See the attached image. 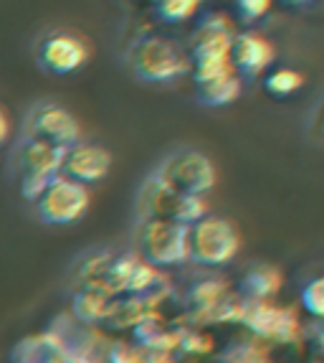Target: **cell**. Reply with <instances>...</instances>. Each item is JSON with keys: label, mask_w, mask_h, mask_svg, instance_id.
Instances as JSON below:
<instances>
[{"label": "cell", "mask_w": 324, "mask_h": 363, "mask_svg": "<svg viewBox=\"0 0 324 363\" xmlns=\"http://www.w3.org/2000/svg\"><path fill=\"white\" fill-rule=\"evenodd\" d=\"M127 69L144 84H170L190 72V59L175 41L157 33L134 38L127 49Z\"/></svg>", "instance_id": "6da1fadb"}, {"label": "cell", "mask_w": 324, "mask_h": 363, "mask_svg": "<svg viewBox=\"0 0 324 363\" xmlns=\"http://www.w3.org/2000/svg\"><path fill=\"white\" fill-rule=\"evenodd\" d=\"M152 176L173 194L195 196V199H203L205 194H210L218 181L213 160L195 147H178V150L168 152Z\"/></svg>", "instance_id": "7a4b0ae2"}, {"label": "cell", "mask_w": 324, "mask_h": 363, "mask_svg": "<svg viewBox=\"0 0 324 363\" xmlns=\"http://www.w3.org/2000/svg\"><path fill=\"white\" fill-rule=\"evenodd\" d=\"M64 150L43 145L36 140L18 138L11 152V173L18 183V191L28 203L38 199L43 188L59 176Z\"/></svg>", "instance_id": "3957f363"}, {"label": "cell", "mask_w": 324, "mask_h": 363, "mask_svg": "<svg viewBox=\"0 0 324 363\" xmlns=\"http://www.w3.org/2000/svg\"><path fill=\"white\" fill-rule=\"evenodd\" d=\"M241 252V231L226 216L208 213L190 226L187 259L200 267H226Z\"/></svg>", "instance_id": "277c9868"}, {"label": "cell", "mask_w": 324, "mask_h": 363, "mask_svg": "<svg viewBox=\"0 0 324 363\" xmlns=\"http://www.w3.org/2000/svg\"><path fill=\"white\" fill-rule=\"evenodd\" d=\"M187 239H190V226L165 221V218H147V221H139L134 255L155 269L178 267L187 262Z\"/></svg>", "instance_id": "5b68a950"}, {"label": "cell", "mask_w": 324, "mask_h": 363, "mask_svg": "<svg viewBox=\"0 0 324 363\" xmlns=\"http://www.w3.org/2000/svg\"><path fill=\"white\" fill-rule=\"evenodd\" d=\"M33 59L43 74L69 77L91 59V43L71 28H48L36 38Z\"/></svg>", "instance_id": "8992f818"}, {"label": "cell", "mask_w": 324, "mask_h": 363, "mask_svg": "<svg viewBox=\"0 0 324 363\" xmlns=\"http://www.w3.org/2000/svg\"><path fill=\"white\" fill-rule=\"evenodd\" d=\"M36 218L46 226H71L86 216L91 206V194L86 186L56 176L30 203Z\"/></svg>", "instance_id": "52a82bcc"}, {"label": "cell", "mask_w": 324, "mask_h": 363, "mask_svg": "<svg viewBox=\"0 0 324 363\" xmlns=\"http://www.w3.org/2000/svg\"><path fill=\"white\" fill-rule=\"evenodd\" d=\"M21 138L36 140V143L59 147V150H69L81 140V128L64 104L43 99L25 112Z\"/></svg>", "instance_id": "ba28073f"}, {"label": "cell", "mask_w": 324, "mask_h": 363, "mask_svg": "<svg viewBox=\"0 0 324 363\" xmlns=\"http://www.w3.org/2000/svg\"><path fill=\"white\" fill-rule=\"evenodd\" d=\"M109 170H112V152L104 145L79 140L76 145L64 150L59 176L89 188L91 183L104 181L109 176Z\"/></svg>", "instance_id": "9c48e42d"}, {"label": "cell", "mask_w": 324, "mask_h": 363, "mask_svg": "<svg viewBox=\"0 0 324 363\" xmlns=\"http://www.w3.org/2000/svg\"><path fill=\"white\" fill-rule=\"evenodd\" d=\"M277 59V51L269 38H264L256 30H241L231 43V67L238 74L241 82H256L264 77L269 67Z\"/></svg>", "instance_id": "30bf717a"}, {"label": "cell", "mask_w": 324, "mask_h": 363, "mask_svg": "<svg viewBox=\"0 0 324 363\" xmlns=\"http://www.w3.org/2000/svg\"><path fill=\"white\" fill-rule=\"evenodd\" d=\"M241 315H243V323L258 335L291 340L299 333V318L294 310H279L266 303H243Z\"/></svg>", "instance_id": "8fae6325"}, {"label": "cell", "mask_w": 324, "mask_h": 363, "mask_svg": "<svg viewBox=\"0 0 324 363\" xmlns=\"http://www.w3.org/2000/svg\"><path fill=\"white\" fill-rule=\"evenodd\" d=\"M241 297L243 303H266L269 297H274L282 290V272L274 264H258L248 267L246 274L241 277Z\"/></svg>", "instance_id": "7c38bea8"}, {"label": "cell", "mask_w": 324, "mask_h": 363, "mask_svg": "<svg viewBox=\"0 0 324 363\" xmlns=\"http://www.w3.org/2000/svg\"><path fill=\"white\" fill-rule=\"evenodd\" d=\"M11 363H66V353L54 333L30 335L16 345Z\"/></svg>", "instance_id": "4fadbf2b"}, {"label": "cell", "mask_w": 324, "mask_h": 363, "mask_svg": "<svg viewBox=\"0 0 324 363\" xmlns=\"http://www.w3.org/2000/svg\"><path fill=\"white\" fill-rule=\"evenodd\" d=\"M241 89H243V82L238 79V74L231 72L221 79L205 82V84H195V102L208 109L228 107L241 97Z\"/></svg>", "instance_id": "5bb4252c"}, {"label": "cell", "mask_w": 324, "mask_h": 363, "mask_svg": "<svg viewBox=\"0 0 324 363\" xmlns=\"http://www.w3.org/2000/svg\"><path fill=\"white\" fill-rule=\"evenodd\" d=\"M112 295L96 290V287H79V292L71 300V318L81 325H91L107 318Z\"/></svg>", "instance_id": "9a60e30c"}, {"label": "cell", "mask_w": 324, "mask_h": 363, "mask_svg": "<svg viewBox=\"0 0 324 363\" xmlns=\"http://www.w3.org/2000/svg\"><path fill=\"white\" fill-rule=\"evenodd\" d=\"M306 84V79L301 72L296 69H289V67H282V69H274L264 77V89L269 97L274 99H289L299 94V89Z\"/></svg>", "instance_id": "2e32d148"}, {"label": "cell", "mask_w": 324, "mask_h": 363, "mask_svg": "<svg viewBox=\"0 0 324 363\" xmlns=\"http://www.w3.org/2000/svg\"><path fill=\"white\" fill-rule=\"evenodd\" d=\"M200 3L198 0H162L155 3V16L162 23H185L187 18H192L198 13Z\"/></svg>", "instance_id": "e0dca14e"}, {"label": "cell", "mask_w": 324, "mask_h": 363, "mask_svg": "<svg viewBox=\"0 0 324 363\" xmlns=\"http://www.w3.org/2000/svg\"><path fill=\"white\" fill-rule=\"evenodd\" d=\"M301 305H304L306 313H312L314 318H322L324 320V274L309 279L301 287Z\"/></svg>", "instance_id": "ac0fdd59"}, {"label": "cell", "mask_w": 324, "mask_h": 363, "mask_svg": "<svg viewBox=\"0 0 324 363\" xmlns=\"http://www.w3.org/2000/svg\"><path fill=\"white\" fill-rule=\"evenodd\" d=\"M236 8H238V18H241V23L243 26H251V23H256V21H261L269 13V8H271V3L269 0H238L236 3Z\"/></svg>", "instance_id": "d6986e66"}, {"label": "cell", "mask_w": 324, "mask_h": 363, "mask_svg": "<svg viewBox=\"0 0 324 363\" xmlns=\"http://www.w3.org/2000/svg\"><path fill=\"white\" fill-rule=\"evenodd\" d=\"M312 133L317 135V138H322L324 140V99L319 102V107L314 109V115H312Z\"/></svg>", "instance_id": "ffe728a7"}, {"label": "cell", "mask_w": 324, "mask_h": 363, "mask_svg": "<svg viewBox=\"0 0 324 363\" xmlns=\"http://www.w3.org/2000/svg\"><path fill=\"white\" fill-rule=\"evenodd\" d=\"M8 138V120L6 115H3V109H0V143Z\"/></svg>", "instance_id": "44dd1931"}]
</instances>
